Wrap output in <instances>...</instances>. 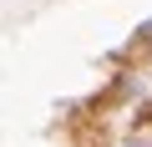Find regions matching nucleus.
Segmentation results:
<instances>
[{
    "instance_id": "f03ea898",
    "label": "nucleus",
    "mask_w": 152,
    "mask_h": 147,
    "mask_svg": "<svg viewBox=\"0 0 152 147\" xmlns=\"http://www.w3.org/2000/svg\"><path fill=\"white\" fill-rule=\"evenodd\" d=\"M127 147H152V137H142V132H137V137H127Z\"/></svg>"
},
{
    "instance_id": "f257e3e1",
    "label": "nucleus",
    "mask_w": 152,
    "mask_h": 147,
    "mask_svg": "<svg viewBox=\"0 0 152 147\" xmlns=\"http://www.w3.org/2000/svg\"><path fill=\"white\" fill-rule=\"evenodd\" d=\"M137 41H142V46H152V20H147V26L137 31Z\"/></svg>"
}]
</instances>
